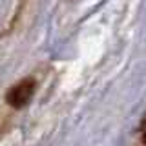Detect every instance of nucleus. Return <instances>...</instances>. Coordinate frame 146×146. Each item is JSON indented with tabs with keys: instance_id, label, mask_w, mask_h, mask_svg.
I'll use <instances>...</instances> for the list:
<instances>
[{
	"instance_id": "nucleus-1",
	"label": "nucleus",
	"mask_w": 146,
	"mask_h": 146,
	"mask_svg": "<svg viewBox=\"0 0 146 146\" xmlns=\"http://www.w3.org/2000/svg\"><path fill=\"white\" fill-rule=\"evenodd\" d=\"M33 91H35V82L33 79H24L20 80L18 84H15L11 90L7 91V102L9 106L13 108H22L29 102V99L33 97Z\"/></svg>"
},
{
	"instance_id": "nucleus-2",
	"label": "nucleus",
	"mask_w": 146,
	"mask_h": 146,
	"mask_svg": "<svg viewBox=\"0 0 146 146\" xmlns=\"http://www.w3.org/2000/svg\"><path fill=\"white\" fill-rule=\"evenodd\" d=\"M144 144H146V133H144Z\"/></svg>"
}]
</instances>
